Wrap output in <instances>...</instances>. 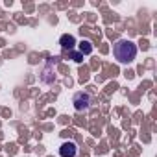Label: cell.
<instances>
[{"label":"cell","mask_w":157,"mask_h":157,"mask_svg":"<svg viewBox=\"0 0 157 157\" xmlns=\"http://www.w3.org/2000/svg\"><path fill=\"white\" fill-rule=\"evenodd\" d=\"M113 54H115V57H117L118 63H131L135 59V56H137V46L131 41L120 39L113 46Z\"/></svg>","instance_id":"6da1fadb"},{"label":"cell","mask_w":157,"mask_h":157,"mask_svg":"<svg viewBox=\"0 0 157 157\" xmlns=\"http://www.w3.org/2000/svg\"><path fill=\"white\" fill-rule=\"evenodd\" d=\"M78 153V148L74 142H63L61 148H59V155L61 157H76Z\"/></svg>","instance_id":"7a4b0ae2"},{"label":"cell","mask_w":157,"mask_h":157,"mask_svg":"<svg viewBox=\"0 0 157 157\" xmlns=\"http://www.w3.org/2000/svg\"><path fill=\"white\" fill-rule=\"evenodd\" d=\"M89 96L87 94H83V93H78L76 96H74V105H76V109L78 111H82V109H87L89 107Z\"/></svg>","instance_id":"3957f363"},{"label":"cell","mask_w":157,"mask_h":157,"mask_svg":"<svg viewBox=\"0 0 157 157\" xmlns=\"http://www.w3.org/2000/svg\"><path fill=\"white\" fill-rule=\"evenodd\" d=\"M59 43H61V46H63L65 50H67V48L70 50V48H74V44H76V39H74L72 35H67V33H65V35H61Z\"/></svg>","instance_id":"277c9868"},{"label":"cell","mask_w":157,"mask_h":157,"mask_svg":"<svg viewBox=\"0 0 157 157\" xmlns=\"http://www.w3.org/2000/svg\"><path fill=\"white\" fill-rule=\"evenodd\" d=\"M91 52H93V44L89 41H82L80 43V54L82 56H89Z\"/></svg>","instance_id":"5b68a950"},{"label":"cell","mask_w":157,"mask_h":157,"mask_svg":"<svg viewBox=\"0 0 157 157\" xmlns=\"http://www.w3.org/2000/svg\"><path fill=\"white\" fill-rule=\"evenodd\" d=\"M72 59H74V61H82L83 56H82V54H72Z\"/></svg>","instance_id":"8992f818"}]
</instances>
